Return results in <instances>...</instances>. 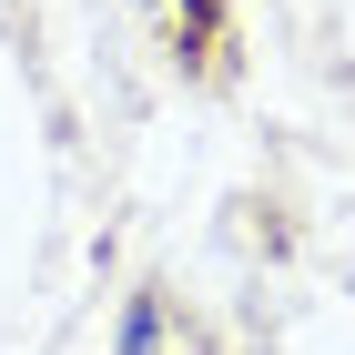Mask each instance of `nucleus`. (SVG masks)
I'll return each instance as SVG.
<instances>
[{
    "label": "nucleus",
    "mask_w": 355,
    "mask_h": 355,
    "mask_svg": "<svg viewBox=\"0 0 355 355\" xmlns=\"http://www.w3.org/2000/svg\"><path fill=\"white\" fill-rule=\"evenodd\" d=\"M122 355H163V315H153V304L122 315Z\"/></svg>",
    "instance_id": "f257e3e1"
}]
</instances>
